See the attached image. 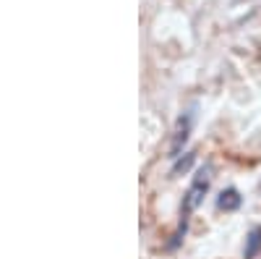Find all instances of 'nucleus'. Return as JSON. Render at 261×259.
Here are the masks:
<instances>
[{
    "mask_svg": "<svg viewBox=\"0 0 261 259\" xmlns=\"http://www.w3.org/2000/svg\"><path fill=\"white\" fill-rule=\"evenodd\" d=\"M209 168L206 170H201L199 176L193 178V183H191V189H188V194H186V209H193L196 204L201 202V197L206 194V189H209Z\"/></svg>",
    "mask_w": 261,
    "mask_h": 259,
    "instance_id": "obj_1",
    "label": "nucleus"
},
{
    "mask_svg": "<svg viewBox=\"0 0 261 259\" xmlns=\"http://www.w3.org/2000/svg\"><path fill=\"white\" fill-rule=\"evenodd\" d=\"M188 126H191V115H186V121L180 118V128H178V134H175V149L180 147V142H186V136H188Z\"/></svg>",
    "mask_w": 261,
    "mask_h": 259,
    "instance_id": "obj_4",
    "label": "nucleus"
},
{
    "mask_svg": "<svg viewBox=\"0 0 261 259\" xmlns=\"http://www.w3.org/2000/svg\"><path fill=\"white\" fill-rule=\"evenodd\" d=\"M217 204H220V209H235L238 204H241V197H238V191L235 189H227V191H222L220 194V202H217Z\"/></svg>",
    "mask_w": 261,
    "mask_h": 259,
    "instance_id": "obj_3",
    "label": "nucleus"
},
{
    "mask_svg": "<svg viewBox=\"0 0 261 259\" xmlns=\"http://www.w3.org/2000/svg\"><path fill=\"white\" fill-rule=\"evenodd\" d=\"M261 251V228H253L246 239V249H243V259H253Z\"/></svg>",
    "mask_w": 261,
    "mask_h": 259,
    "instance_id": "obj_2",
    "label": "nucleus"
}]
</instances>
